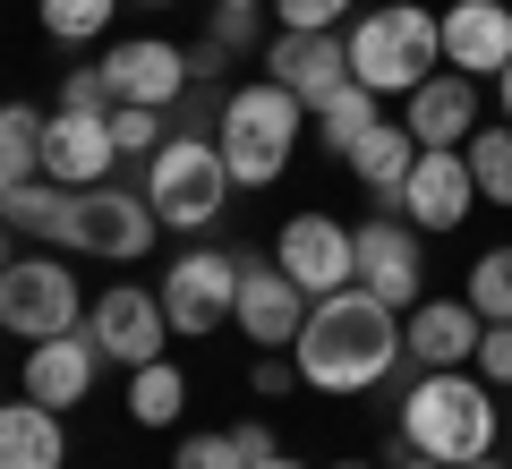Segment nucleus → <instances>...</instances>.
<instances>
[{
    "label": "nucleus",
    "instance_id": "obj_31",
    "mask_svg": "<svg viewBox=\"0 0 512 469\" xmlns=\"http://www.w3.org/2000/svg\"><path fill=\"white\" fill-rule=\"evenodd\" d=\"M214 43L231 60H265V43H274L265 35V9H214Z\"/></svg>",
    "mask_w": 512,
    "mask_h": 469
},
{
    "label": "nucleus",
    "instance_id": "obj_3",
    "mask_svg": "<svg viewBox=\"0 0 512 469\" xmlns=\"http://www.w3.org/2000/svg\"><path fill=\"white\" fill-rule=\"evenodd\" d=\"M299 137H308V103H299L291 86H274V77H248V86L222 94V128H214V145H222V163H231L239 188H274L282 171H291Z\"/></svg>",
    "mask_w": 512,
    "mask_h": 469
},
{
    "label": "nucleus",
    "instance_id": "obj_46",
    "mask_svg": "<svg viewBox=\"0 0 512 469\" xmlns=\"http://www.w3.org/2000/svg\"><path fill=\"white\" fill-rule=\"evenodd\" d=\"M0 273H9V239H0Z\"/></svg>",
    "mask_w": 512,
    "mask_h": 469
},
{
    "label": "nucleus",
    "instance_id": "obj_36",
    "mask_svg": "<svg viewBox=\"0 0 512 469\" xmlns=\"http://www.w3.org/2000/svg\"><path fill=\"white\" fill-rule=\"evenodd\" d=\"M470 367H478V376L495 384V393H512V325H487V333H478Z\"/></svg>",
    "mask_w": 512,
    "mask_h": 469
},
{
    "label": "nucleus",
    "instance_id": "obj_44",
    "mask_svg": "<svg viewBox=\"0 0 512 469\" xmlns=\"http://www.w3.org/2000/svg\"><path fill=\"white\" fill-rule=\"evenodd\" d=\"M461 469H504V461H495V452H478V461H461Z\"/></svg>",
    "mask_w": 512,
    "mask_h": 469
},
{
    "label": "nucleus",
    "instance_id": "obj_40",
    "mask_svg": "<svg viewBox=\"0 0 512 469\" xmlns=\"http://www.w3.org/2000/svg\"><path fill=\"white\" fill-rule=\"evenodd\" d=\"M393 469H444V461H427V452H410L402 435H393Z\"/></svg>",
    "mask_w": 512,
    "mask_h": 469
},
{
    "label": "nucleus",
    "instance_id": "obj_23",
    "mask_svg": "<svg viewBox=\"0 0 512 469\" xmlns=\"http://www.w3.org/2000/svg\"><path fill=\"white\" fill-rule=\"evenodd\" d=\"M410 163H419V137H410L402 120H376L359 145H350V171H359V188H367V197H384V205L402 197Z\"/></svg>",
    "mask_w": 512,
    "mask_h": 469
},
{
    "label": "nucleus",
    "instance_id": "obj_19",
    "mask_svg": "<svg viewBox=\"0 0 512 469\" xmlns=\"http://www.w3.org/2000/svg\"><path fill=\"white\" fill-rule=\"evenodd\" d=\"M478 333H487V316L470 299H419L402 316V359L410 367H470Z\"/></svg>",
    "mask_w": 512,
    "mask_h": 469
},
{
    "label": "nucleus",
    "instance_id": "obj_4",
    "mask_svg": "<svg viewBox=\"0 0 512 469\" xmlns=\"http://www.w3.org/2000/svg\"><path fill=\"white\" fill-rule=\"evenodd\" d=\"M342 43H350V77L367 94H410V86H427L444 69V26H436L427 0H384Z\"/></svg>",
    "mask_w": 512,
    "mask_h": 469
},
{
    "label": "nucleus",
    "instance_id": "obj_9",
    "mask_svg": "<svg viewBox=\"0 0 512 469\" xmlns=\"http://www.w3.org/2000/svg\"><path fill=\"white\" fill-rule=\"evenodd\" d=\"M308 307H316V299L274 265V256L239 248V299H231V325L248 333L256 350H291V342H299V325H308Z\"/></svg>",
    "mask_w": 512,
    "mask_h": 469
},
{
    "label": "nucleus",
    "instance_id": "obj_5",
    "mask_svg": "<svg viewBox=\"0 0 512 469\" xmlns=\"http://www.w3.org/2000/svg\"><path fill=\"white\" fill-rule=\"evenodd\" d=\"M231 163H222V145L214 137H163L154 145V163H146V205L163 231L197 239L222 222V205H231Z\"/></svg>",
    "mask_w": 512,
    "mask_h": 469
},
{
    "label": "nucleus",
    "instance_id": "obj_34",
    "mask_svg": "<svg viewBox=\"0 0 512 469\" xmlns=\"http://www.w3.org/2000/svg\"><path fill=\"white\" fill-rule=\"evenodd\" d=\"M171 469H248V452H239L231 435H180Z\"/></svg>",
    "mask_w": 512,
    "mask_h": 469
},
{
    "label": "nucleus",
    "instance_id": "obj_22",
    "mask_svg": "<svg viewBox=\"0 0 512 469\" xmlns=\"http://www.w3.org/2000/svg\"><path fill=\"white\" fill-rule=\"evenodd\" d=\"M0 222H9V231H26V239H43V248H77V188L26 180V188H9V197H0Z\"/></svg>",
    "mask_w": 512,
    "mask_h": 469
},
{
    "label": "nucleus",
    "instance_id": "obj_16",
    "mask_svg": "<svg viewBox=\"0 0 512 469\" xmlns=\"http://www.w3.org/2000/svg\"><path fill=\"white\" fill-rule=\"evenodd\" d=\"M103 77H111L120 103H146V111H171L188 86H197V77H188V52H180V43H163V35L111 43V52H103Z\"/></svg>",
    "mask_w": 512,
    "mask_h": 469
},
{
    "label": "nucleus",
    "instance_id": "obj_20",
    "mask_svg": "<svg viewBox=\"0 0 512 469\" xmlns=\"http://www.w3.org/2000/svg\"><path fill=\"white\" fill-rule=\"evenodd\" d=\"M402 128H410L419 145H470V137H478V77L436 69L427 86H410V94H402Z\"/></svg>",
    "mask_w": 512,
    "mask_h": 469
},
{
    "label": "nucleus",
    "instance_id": "obj_11",
    "mask_svg": "<svg viewBox=\"0 0 512 469\" xmlns=\"http://www.w3.org/2000/svg\"><path fill=\"white\" fill-rule=\"evenodd\" d=\"M274 265L291 273L308 299H333V290H350V282H359L350 222H333V214H291V222H282V239H274Z\"/></svg>",
    "mask_w": 512,
    "mask_h": 469
},
{
    "label": "nucleus",
    "instance_id": "obj_47",
    "mask_svg": "<svg viewBox=\"0 0 512 469\" xmlns=\"http://www.w3.org/2000/svg\"><path fill=\"white\" fill-rule=\"evenodd\" d=\"M146 9H163V0H146Z\"/></svg>",
    "mask_w": 512,
    "mask_h": 469
},
{
    "label": "nucleus",
    "instance_id": "obj_25",
    "mask_svg": "<svg viewBox=\"0 0 512 469\" xmlns=\"http://www.w3.org/2000/svg\"><path fill=\"white\" fill-rule=\"evenodd\" d=\"M43 120L52 111H35V103H0V197L43 180Z\"/></svg>",
    "mask_w": 512,
    "mask_h": 469
},
{
    "label": "nucleus",
    "instance_id": "obj_21",
    "mask_svg": "<svg viewBox=\"0 0 512 469\" xmlns=\"http://www.w3.org/2000/svg\"><path fill=\"white\" fill-rule=\"evenodd\" d=\"M0 469H69V435H60V410H43L35 393L0 410Z\"/></svg>",
    "mask_w": 512,
    "mask_h": 469
},
{
    "label": "nucleus",
    "instance_id": "obj_8",
    "mask_svg": "<svg viewBox=\"0 0 512 469\" xmlns=\"http://www.w3.org/2000/svg\"><path fill=\"white\" fill-rule=\"evenodd\" d=\"M393 214H402L410 231H427V239L461 231V222L478 214V180H470V163H461V145H419V163H410Z\"/></svg>",
    "mask_w": 512,
    "mask_h": 469
},
{
    "label": "nucleus",
    "instance_id": "obj_26",
    "mask_svg": "<svg viewBox=\"0 0 512 469\" xmlns=\"http://www.w3.org/2000/svg\"><path fill=\"white\" fill-rule=\"evenodd\" d=\"M180 410H188V376L171 359L128 367V418H137V427H180Z\"/></svg>",
    "mask_w": 512,
    "mask_h": 469
},
{
    "label": "nucleus",
    "instance_id": "obj_29",
    "mask_svg": "<svg viewBox=\"0 0 512 469\" xmlns=\"http://www.w3.org/2000/svg\"><path fill=\"white\" fill-rule=\"evenodd\" d=\"M35 9H43L52 43H103L111 18H120V0H35Z\"/></svg>",
    "mask_w": 512,
    "mask_h": 469
},
{
    "label": "nucleus",
    "instance_id": "obj_10",
    "mask_svg": "<svg viewBox=\"0 0 512 469\" xmlns=\"http://www.w3.org/2000/svg\"><path fill=\"white\" fill-rule=\"evenodd\" d=\"M427 231H410L402 214H376V222H359L350 231V248H359V290H376L384 307H419L427 299V248H419Z\"/></svg>",
    "mask_w": 512,
    "mask_h": 469
},
{
    "label": "nucleus",
    "instance_id": "obj_43",
    "mask_svg": "<svg viewBox=\"0 0 512 469\" xmlns=\"http://www.w3.org/2000/svg\"><path fill=\"white\" fill-rule=\"evenodd\" d=\"M214 9H274V0H214Z\"/></svg>",
    "mask_w": 512,
    "mask_h": 469
},
{
    "label": "nucleus",
    "instance_id": "obj_39",
    "mask_svg": "<svg viewBox=\"0 0 512 469\" xmlns=\"http://www.w3.org/2000/svg\"><path fill=\"white\" fill-rule=\"evenodd\" d=\"M222 69H231V52H222V43L205 35L197 52H188V77H197V86H222Z\"/></svg>",
    "mask_w": 512,
    "mask_h": 469
},
{
    "label": "nucleus",
    "instance_id": "obj_12",
    "mask_svg": "<svg viewBox=\"0 0 512 469\" xmlns=\"http://www.w3.org/2000/svg\"><path fill=\"white\" fill-rule=\"evenodd\" d=\"M154 205H146V188H120V180H103V188H77V248L86 256H111V265H137V256H154Z\"/></svg>",
    "mask_w": 512,
    "mask_h": 469
},
{
    "label": "nucleus",
    "instance_id": "obj_45",
    "mask_svg": "<svg viewBox=\"0 0 512 469\" xmlns=\"http://www.w3.org/2000/svg\"><path fill=\"white\" fill-rule=\"evenodd\" d=\"M333 469H376V461H333Z\"/></svg>",
    "mask_w": 512,
    "mask_h": 469
},
{
    "label": "nucleus",
    "instance_id": "obj_14",
    "mask_svg": "<svg viewBox=\"0 0 512 469\" xmlns=\"http://www.w3.org/2000/svg\"><path fill=\"white\" fill-rule=\"evenodd\" d=\"M111 171H120L111 111H52V120H43V180H60V188H103Z\"/></svg>",
    "mask_w": 512,
    "mask_h": 469
},
{
    "label": "nucleus",
    "instance_id": "obj_13",
    "mask_svg": "<svg viewBox=\"0 0 512 469\" xmlns=\"http://www.w3.org/2000/svg\"><path fill=\"white\" fill-rule=\"evenodd\" d=\"M86 333L103 342V359H111V367H146V359H163V342H171L163 290H146V282H111L103 299H94Z\"/></svg>",
    "mask_w": 512,
    "mask_h": 469
},
{
    "label": "nucleus",
    "instance_id": "obj_35",
    "mask_svg": "<svg viewBox=\"0 0 512 469\" xmlns=\"http://www.w3.org/2000/svg\"><path fill=\"white\" fill-rule=\"evenodd\" d=\"M120 94H111V77H103V60L94 69H69L60 77V111H111Z\"/></svg>",
    "mask_w": 512,
    "mask_h": 469
},
{
    "label": "nucleus",
    "instance_id": "obj_15",
    "mask_svg": "<svg viewBox=\"0 0 512 469\" xmlns=\"http://www.w3.org/2000/svg\"><path fill=\"white\" fill-rule=\"evenodd\" d=\"M436 26H444V69L478 77V86L512 69V0H453Z\"/></svg>",
    "mask_w": 512,
    "mask_h": 469
},
{
    "label": "nucleus",
    "instance_id": "obj_1",
    "mask_svg": "<svg viewBox=\"0 0 512 469\" xmlns=\"http://www.w3.org/2000/svg\"><path fill=\"white\" fill-rule=\"evenodd\" d=\"M291 359H299V384H308V393H333V401L376 393V384L402 367V307H384L376 290L350 282V290H333V299L308 307Z\"/></svg>",
    "mask_w": 512,
    "mask_h": 469
},
{
    "label": "nucleus",
    "instance_id": "obj_38",
    "mask_svg": "<svg viewBox=\"0 0 512 469\" xmlns=\"http://www.w3.org/2000/svg\"><path fill=\"white\" fill-rule=\"evenodd\" d=\"M231 444L248 452V461H274V452H282V435L265 427V418H239V427H231Z\"/></svg>",
    "mask_w": 512,
    "mask_h": 469
},
{
    "label": "nucleus",
    "instance_id": "obj_2",
    "mask_svg": "<svg viewBox=\"0 0 512 469\" xmlns=\"http://www.w3.org/2000/svg\"><path fill=\"white\" fill-rule=\"evenodd\" d=\"M495 384L478 367H419V384L402 393V444L427 461L461 469L478 452H495Z\"/></svg>",
    "mask_w": 512,
    "mask_h": 469
},
{
    "label": "nucleus",
    "instance_id": "obj_33",
    "mask_svg": "<svg viewBox=\"0 0 512 469\" xmlns=\"http://www.w3.org/2000/svg\"><path fill=\"white\" fill-rule=\"evenodd\" d=\"M222 128V86H188L171 103V137H214Z\"/></svg>",
    "mask_w": 512,
    "mask_h": 469
},
{
    "label": "nucleus",
    "instance_id": "obj_6",
    "mask_svg": "<svg viewBox=\"0 0 512 469\" xmlns=\"http://www.w3.org/2000/svg\"><path fill=\"white\" fill-rule=\"evenodd\" d=\"M77 325H86V290H77V273L60 265L52 248H43V256H9V273H0V333L52 342V333H77Z\"/></svg>",
    "mask_w": 512,
    "mask_h": 469
},
{
    "label": "nucleus",
    "instance_id": "obj_28",
    "mask_svg": "<svg viewBox=\"0 0 512 469\" xmlns=\"http://www.w3.org/2000/svg\"><path fill=\"white\" fill-rule=\"evenodd\" d=\"M461 299H470L487 325H512V239H504V248H478V256H470V282H461Z\"/></svg>",
    "mask_w": 512,
    "mask_h": 469
},
{
    "label": "nucleus",
    "instance_id": "obj_24",
    "mask_svg": "<svg viewBox=\"0 0 512 469\" xmlns=\"http://www.w3.org/2000/svg\"><path fill=\"white\" fill-rule=\"evenodd\" d=\"M376 103H384V94H367V86H359V77H350V86H342V94H325V103H316V111H308V128H316V145H325V154H342V163H350V145H359V137H367V128H376V120H384V111H376Z\"/></svg>",
    "mask_w": 512,
    "mask_h": 469
},
{
    "label": "nucleus",
    "instance_id": "obj_42",
    "mask_svg": "<svg viewBox=\"0 0 512 469\" xmlns=\"http://www.w3.org/2000/svg\"><path fill=\"white\" fill-rule=\"evenodd\" d=\"M248 469H308L299 452H274V461H248Z\"/></svg>",
    "mask_w": 512,
    "mask_h": 469
},
{
    "label": "nucleus",
    "instance_id": "obj_17",
    "mask_svg": "<svg viewBox=\"0 0 512 469\" xmlns=\"http://www.w3.org/2000/svg\"><path fill=\"white\" fill-rule=\"evenodd\" d=\"M94 376H103V342L86 325L77 333H52V342H26V393L43 410H86Z\"/></svg>",
    "mask_w": 512,
    "mask_h": 469
},
{
    "label": "nucleus",
    "instance_id": "obj_30",
    "mask_svg": "<svg viewBox=\"0 0 512 469\" xmlns=\"http://www.w3.org/2000/svg\"><path fill=\"white\" fill-rule=\"evenodd\" d=\"M111 137H120V163H154V145L171 137V111H146V103H111Z\"/></svg>",
    "mask_w": 512,
    "mask_h": 469
},
{
    "label": "nucleus",
    "instance_id": "obj_18",
    "mask_svg": "<svg viewBox=\"0 0 512 469\" xmlns=\"http://www.w3.org/2000/svg\"><path fill=\"white\" fill-rule=\"evenodd\" d=\"M256 69L274 77V86H291L299 103L316 111L325 94H342V86H350V43H342V35H274Z\"/></svg>",
    "mask_w": 512,
    "mask_h": 469
},
{
    "label": "nucleus",
    "instance_id": "obj_7",
    "mask_svg": "<svg viewBox=\"0 0 512 469\" xmlns=\"http://www.w3.org/2000/svg\"><path fill=\"white\" fill-rule=\"evenodd\" d=\"M154 290H163L171 333L205 342V333H222V316H231V299H239V248H231V256H222V248H188V256H171Z\"/></svg>",
    "mask_w": 512,
    "mask_h": 469
},
{
    "label": "nucleus",
    "instance_id": "obj_37",
    "mask_svg": "<svg viewBox=\"0 0 512 469\" xmlns=\"http://www.w3.org/2000/svg\"><path fill=\"white\" fill-rule=\"evenodd\" d=\"M248 384H256V401H282V393H291V384H299V359H291V350H265Z\"/></svg>",
    "mask_w": 512,
    "mask_h": 469
},
{
    "label": "nucleus",
    "instance_id": "obj_41",
    "mask_svg": "<svg viewBox=\"0 0 512 469\" xmlns=\"http://www.w3.org/2000/svg\"><path fill=\"white\" fill-rule=\"evenodd\" d=\"M495 111H504V120H512V69L495 77Z\"/></svg>",
    "mask_w": 512,
    "mask_h": 469
},
{
    "label": "nucleus",
    "instance_id": "obj_32",
    "mask_svg": "<svg viewBox=\"0 0 512 469\" xmlns=\"http://www.w3.org/2000/svg\"><path fill=\"white\" fill-rule=\"evenodd\" d=\"M274 18H282V35H342L350 0H274Z\"/></svg>",
    "mask_w": 512,
    "mask_h": 469
},
{
    "label": "nucleus",
    "instance_id": "obj_27",
    "mask_svg": "<svg viewBox=\"0 0 512 469\" xmlns=\"http://www.w3.org/2000/svg\"><path fill=\"white\" fill-rule=\"evenodd\" d=\"M461 163H470V180H478V205H512V120L478 128V137L461 145Z\"/></svg>",
    "mask_w": 512,
    "mask_h": 469
}]
</instances>
